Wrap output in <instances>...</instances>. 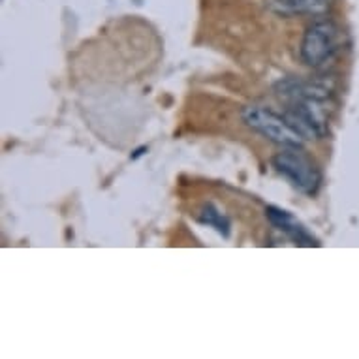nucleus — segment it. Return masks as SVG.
<instances>
[{
	"instance_id": "nucleus-7",
	"label": "nucleus",
	"mask_w": 359,
	"mask_h": 359,
	"mask_svg": "<svg viewBox=\"0 0 359 359\" xmlns=\"http://www.w3.org/2000/svg\"><path fill=\"white\" fill-rule=\"evenodd\" d=\"M273 12L292 18V15H325L330 12L335 0H267Z\"/></svg>"
},
{
	"instance_id": "nucleus-8",
	"label": "nucleus",
	"mask_w": 359,
	"mask_h": 359,
	"mask_svg": "<svg viewBox=\"0 0 359 359\" xmlns=\"http://www.w3.org/2000/svg\"><path fill=\"white\" fill-rule=\"evenodd\" d=\"M198 220L200 224L207 226V228H212V230H217L218 233L222 237H230L231 233V222L230 218L226 217L220 209H218L215 203H205V205H201L200 209V215H198Z\"/></svg>"
},
{
	"instance_id": "nucleus-3",
	"label": "nucleus",
	"mask_w": 359,
	"mask_h": 359,
	"mask_svg": "<svg viewBox=\"0 0 359 359\" xmlns=\"http://www.w3.org/2000/svg\"><path fill=\"white\" fill-rule=\"evenodd\" d=\"M243 121L248 128L280 147H303L305 140L295 132L284 118L271 109L262 106H247L243 109Z\"/></svg>"
},
{
	"instance_id": "nucleus-2",
	"label": "nucleus",
	"mask_w": 359,
	"mask_h": 359,
	"mask_svg": "<svg viewBox=\"0 0 359 359\" xmlns=\"http://www.w3.org/2000/svg\"><path fill=\"white\" fill-rule=\"evenodd\" d=\"M273 168L301 194L314 196L322 184V173L301 147H284L273 156Z\"/></svg>"
},
{
	"instance_id": "nucleus-5",
	"label": "nucleus",
	"mask_w": 359,
	"mask_h": 359,
	"mask_svg": "<svg viewBox=\"0 0 359 359\" xmlns=\"http://www.w3.org/2000/svg\"><path fill=\"white\" fill-rule=\"evenodd\" d=\"M324 102H292L284 111V118L303 140H324L330 130L325 117Z\"/></svg>"
},
{
	"instance_id": "nucleus-9",
	"label": "nucleus",
	"mask_w": 359,
	"mask_h": 359,
	"mask_svg": "<svg viewBox=\"0 0 359 359\" xmlns=\"http://www.w3.org/2000/svg\"><path fill=\"white\" fill-rule=\"evenodd\" d=\"M145 153H147V147H140V149H137V151H134V154H132L130 158L136 160V158H140V156H143V154H145Z\"/></svg>"
},
{
	"instance_id": "nucleus-6",
	"label": "nucleus",
	"mask_w": 359,
	"mask_h": 359,
	"mask_svg": "<svg viewBox=\"0 0 359 359\" xmlns=\"http://www.w3.org/2000/svg\"><path fill=\"white\" fill-rule=\"evenodd\" d=\"M265 217H267L273 228L283 231L284 236L297 247H320L318 239L312 236L311 231L306 230L305 226L286 209H280L277 205H267L265 207Z\"/></svg>"
},
{
	"instance_id": "nucleus-1",
	"label": "nucleus",
	"mask_w": 359,
	"mask_h": 359,
	"mask_svg": "<svg viewBox=\"0 0 359 359\" xmlns=\"http://www.w3.org/2000/svg\"><path fill=\"white\" fill-rule=\"evenodd\" d=\"M342 48V32L330 19L314 21L311 27H306L303 40H301L299 55L301 60L311 68H322L330 60L335 59V55Z\"/></svg>"
},
{
	"instance_id": "nucleus-4",
	"label": "nucleus",
	"mask_w": 359,
	"mask_h": 359,
	"mask_svg": "<svg viewBox=\"0 0 359 359\" xmlns=\"http://www.w3.org/2000/svg\"><path fill=\"white\" fill-rule=\"evenodd\" d=\"M337 88V79L333 76L318 77H283L275 83V93L283 102H327Z\"/></svg>"
}]
</instances>
